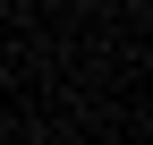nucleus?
Listing matches in <instances>:
<instances>
[{
	"label": "nucleus",
	"mask_w": 153,
	"mask_h": 145,
	"mask_svg": "<svg viewBox=\"0 0 153 145\" xmlns=\"http://www.w3.org/2000/svg\"><path fill=\"white\" fill-rule=\"evenodd\" d=\"M145 9H153V0H145Z\"/></svg>",
	"instance_id": "f257e3e1"
}]
</instances>
